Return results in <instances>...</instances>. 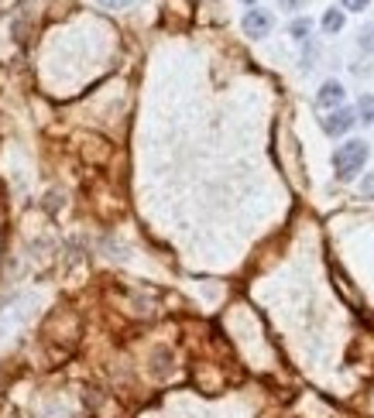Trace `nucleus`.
Listing matches in <instances>:
<instances>
[{
	"label": "nucleus",
	"instance_id": "f257e3e1",
	"mask_svg": "<svg viewBox=\"0 0 374 418\" xmlns=\"http://www.w3.org/2000/svg\"><path fill=\"white\" fill-rule=\"evenodd\" d=\"M371 155V148H368V141H343L340 148L333 151V172L340 182H351L364 168V161Z\"/></svg>",
	"mask_w": 374,
	"mask_h": 418
},
{
	"label": "nucleus",
	"instance_id": "20e7f679",
	"mask_svg": "<svg viewBox=\"0 0 374 418\" xmlns=\"http://www.w3.org/2000/svg\"><path fill=\"white\" fill-rule=\"evenodd\" d=\"M343 97H347L343 82L326 79L319 86V93H316V110H340V106H343Z\"/></svg>",
	"mask_w": 374,
	"mask_h": 418
},
{
	"label": "nucleus",
	"instance_id": "9d476101",
	"mask_svg": "<svg viewBox=\"0 0 374 418\" xmlns=\"http://www.w3.org/2000/svg\"><path fill=\"white\" fill-rule=\"evenodd\" d=\"M343 4V11H354V14H360V11H368V4L371 0H340Z\"/></svg>",
	"mask_w": 374,
	"mask_h": 418
},
{
	"label": "nucleus",
	"instance_id": "39448f33",
	"mask_svg": "<svg viewBox=\"0 0 374 418\" xmlns=\"http://www.w3.org/2000/svg\"><path fill=\"white\" fill-rule=\"evenodd\" d=\"M289 35L296 41H309V35H313V21L309 18H296L292 24H289Z\"/></svg>",
	"mask_w": 374,
	"mask_h": 418
},
{
	"label": "nucleus",
	"instance_id": "ddd939ff",
	"mask_svg": "<svg viewBox=\"0 0 374 418\" xmlns=\"http://www.w3.org/2000/svg\"><path fill=\"white\" fill-rule=\"evenodd\" d=\"M240 4H257V0H240Z\"/></svg>",
	"mask_w": 374,
	"mask_h": 418
},
{
	"label": "nucleus",
	"instance_id": "f8f14e48",
	"mask_svg": "<svg viewBox=\"0 0 374 418\" xmlns=\"http://www.w3.org/2000/svg\"><path fill=\"white\" fill-rule=\"evenodd\" d=\"M302 4H306V0H282V7H285V11H292V7H302Z\"/></svg>",
	"mask_w": 374,
	"mask_h": 418
},
{
	"label": "nucleus",
	"instance_id": "1a4fd4ad",
	"mask_svg": "<svg viewBox=\"0 0 374 418\" xmlns=\"http://www.w3.org/2000/svg\"><path fill=\"white\" fill-rule=\"evenodd\" d=\"M360 196H364V199H374V172H368V175L360 179Z\"/></svg>",
	"mask_w": 374,
	"mask_h": 418
},
{
	"label": "nucleus",
	"instance_id": "7ed1b4c3",
	"mask_svg": "<svg viewBox=\"0 0 374 418\" xmlns=\"http://www.w3.org/2000/svg\"><path fill=\"white\" fill-rule=\"evenodd\" d=\"M272 28H275V18H272V11H265V7H251V11L244 14V35H247V38H265Z\"/></svg>",
	"mask_w": 374,
	"mask_h": 418
},
{
	"label": "nucleus",
	"instance_id": "423d86ee",
	"mask_svg": "<svg viewBox=\"0 0 374 418\" xmlns=\"http://www.w3.org/2000/svg\"><path fill=\"white\" fill-rule=\"evenodd\" d=\"M343 11H326V14H323V31H326V35H336V31H343Z\"/></svg>",
	"mask_w": 374,
	"mask_h": 418
},
{
	"label": "nucleus",
	"instance_id": "9b49d317",
	"mask_svg": "<svg viewBox=\"0 0 374 418\" xmlns=\"http://www.w3.org/2000/svg\"><path fill=\"white\" fill-rule=\"evenodd\" d=\"M100 4H103V7H131L134 0H100Z\"/></svg>",
	"mask_w": 374,
	"mask_h": 418
},
{
	"label": "nucleus",
	"instance_id": "0eeeda50",
	"mask_svg": "<svg viewBox=\"0 0 374 418\" xmlns=\"http://www.w3.org/2000/svg\"><path fill=\"white\" fill-rule=\"evenodd\" d=\"M354 114H357V120H360V123H374V97H360Z\"/></svg>",
	"mask_w": 374,
	"mask_h": 418
},
{
	"label": "nucleus",
	"instance_id": "f03ea898",
	"mask_svg": "<svg viewBox=\"0 0 374 418\" xmlns=\"http://www.w3.org/2000/svg\"><path fill=\"white\" fill-rule=\"evenodd\" d=\"M357 123V114L354 110H347V106H340V110H330L326 117L319 120V127H323V134H330V138H343L351 127Z\"/></svg>",
	"mask_w": 374,
	"mask_h": 418
},
{
	"label": "nucleus",
	"instance_id": "6e6552de",
	"mask_svg": "<svg viewBox=\"0 0 374 418\" xmlns=\"http://www.w3.org/2000/svg\"><path fill=\"white\" fill-rule=\"evenodd\" d=\"M357 48H360V52H368V55L374 52V24L360 28V35H357Z\"/></svg>",
	"mask_w": 374,
	"mask_h": 418
}]
</instances>
